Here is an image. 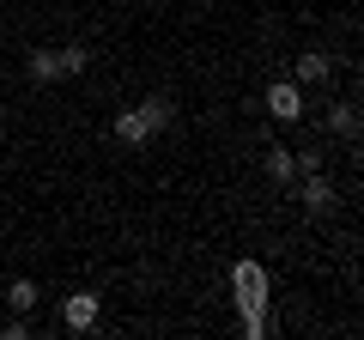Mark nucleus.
Listing matches in <instances>:
<instances>
[{
  "label": "nucleus",
  "instance_id": "nucleus-1",
  "mask_svg": "<svg viewBox=\"0 0 364 340\" xmlns=\"http://www.w3.org/2000/svg\"><path fill=\"white\" fill-rule=\"evenodd\" d=\"M164 122H170V97H146V104H134V110H122V116H116V134L128 146H146Z\"/></svg>",
  "mask_w": 364,
  "mask_h": 340
},
{
  "label": "nucleus",
  "instance_id": "nucleus-2",
  "mask_svg": "<svg viewBox=\"0 0 364 340\" xmlns=\"http://www.w3.org/2000/svg\"><path fill=\"white\" fill-rule=\"evenodd\" d=\"M231 280H237V292H243L249 328H261V298H267V280H261V267H255V262H237V267H231Z\"/></svg>",
  "mask_w": 364,
  "mask_h": 340
},
{
  "label": "nucleus",
  "instance_id": "nucleus-3",
  "mask_svg": "<svg viewBox=\"0 0 364 340\" xmlns=\"http://www.w3.org/2000/svg\"><path fill=\"white\" fill-rule=\"evenodd\" d=\"M267 110H273V122H298L304 116V92L291 85V79H279V85L267 92Z\"/></svg>",
  "mask_w": 364,
  "mask_h": 340
},
{
  "label": "nucleus",
  "instance_id": "nucleus-4",
  "mask_svg": "<svg viewBox=\"0 0 364 340\" xmlns=\"http://www.w3.org/2000/svg\"><path fill=\"white\" fill-rule=\"evenodd\" d=\"M61 322L73 328V334H85V328L97 322V298H91V292H73V298H67V310H61Z\"/></svg>",
  "mask_w": 364,
  "mask_h": 340
},
{
  "label": "nucleus",
  "instance_id": "nucleus-5",
  "mask_svg": "<svg viewBox=\"0 0 364 340\" xmlns=\"http://www.w3.org/2000/svg\"><path fill=\"white\" fill-rule=\"evenodd\" d=\"M267 176H273V183H279V188H286L291 176H298V158H291L286 146H273V152H267Z\"/></svg>",
  "mask_w": 364,
  "mask_h": 340
},
{
  "label": "nucleus",
  "instance_id": "nucleus-6",
  "mask_svg": "<svg viewBox=\"0 0 364 340\" xmlns=\"http://www.w3.org/2000/svg\"><path fill=\"white\" fill-rule=\"evenodd\" d=\"M328 73H334V55H322V49L298 55V79H328Z\"/></svg>",
  "mask_w": 364,
  "mask_h": 340
},
{
  "label": "nucleus",
  "instance_id": "nucleus-7",
  "mask_svg": "<svg viewBox=\"0 0 364 340\" xmlns=\"http://www.w3.org/2000/svg\"><path fill=\"white\" fill-rule=\"evenodd\" d=\"M304 207H310V213H328V207H334V188H328L322 176H310V183H304Z\"/></svg>",
  "mask_w": 364,
  "mask_h": 340
},
{
  "label": "nucleus",
  "instance_id": "nucleus-8",
  "mask_svg": "<svg viewBox=\"0 0 364 340\" xmlns=\"http://www.w3.org/2000/svg\"><path fill=\"white\" fill-rule=\"evenodd\" d=\"M6 304H13L18 316H31L37 310V286H31V280H13V286H6Z\"/></svg>",
  "mask_w": 364,
  "mask_h": 340
},
{
  "label": "nucleus",
  "instance_id": "nucleus-9",
  "mask_svg": "<svg viewBox=\"0 0 364 340\" xmlns=\"http://www.w3.org/2000/svg\"><path fill=\"white\" fill-rule=\"evenodd\" d=\"M31 79H37V85L61 79V61H55V49H37V55H31Z\"/></svg>",
  "mask_w": 364,
  "mask_h": 340
},
{
  "label": "nucleus",
  "instance_id": "nucleus-10",
  "mask_svg": "<svg viewBox=\"0 0 364 340\" xmlns=\"http://www.w3.org/2000/svg\"><path fill=\"white\" fill-rule=\"evenodd\" d=\"M55 61H61V79H73V73H85V67H91V55L73 43V49H55Z\"/></svg>",
  "mask_w": 364,
  "mask_h": 340
},
{
  "label": "nucleus",
  "instance_id": "nucleus-11",
  "mask_svg": "<svg viewBox=\"0 0 364 340\" xmlns=\"http://www.w3.org/2000/svg\"><path fill=\"white\" fill-rule=\"evenodd\" d=\"M334 128L352 140V134H358V110H352V104H340V110H334Z\"/></svg>",
  "mask_w": 364,
  "mask_h": 340
},
{
  "label": "nucleus",
  "instance_id": "nucleus-12",
  "mask_svg": "<svg viewBox=\"0 0 364 340\" xmlns=\"http://www.w3.org/2000/svg\"><path fill=\"white\" fill-rule=\"evenodd\" d=\"M0 134H6V122H0Z\"/></svg>",
  "mask_w": 364,
  "mask_h": 340
}]
</instances>
